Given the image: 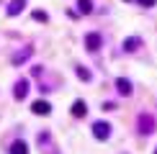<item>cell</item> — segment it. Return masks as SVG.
I'll return each instance as SVG.
<instances>
[{"label": "cell", "instance_id": "14", "mask_svg": "<svg viewBox=\"0 0 157 154\" xmlns=\"http://www.w3.org/2000/svg\"><path fill=\"white\" fill-rule=\"evenodd\" d=\"M155 3H157V0H139L142 8H155Z\"/></svg>", "mask_w": 157, "mask_h": 154}, {"label": "cell", "instance_id": "10", "mask_svg": "<svg viewBox=\"0 0 157 154\" xmlns=\"http://www.w3.org/2000/svg\"><path fill=\"white\" fill-rule=\"evenodd\" d=\"M10 154H29V146H26V141L16 139V141L10 144Z\"/></svg>", "mask_w": 157, "mask_h": 154}, {"label": "cell", "instance_id": "6", "mask_svg": "<svg viewBox=\"0 0 157 154\" xmlns=\"http://www.w3.org/2000/svg\"><path fill=\"white\" fill-rule=\"evenodd\" d=\"M101 46H103V38L98 34H88V36H85V49H88V51H98Z\"/></svg>", "mask_w": 157, "mask_h": 154}, {"label": "cell", "instance_id": "4", "mask_svg": "<svg viewBox=\"0 0 157 154\" xmlns=\"http://www.w3.org/2000/svg\"><path fill=\"white\" fill-rule=\"evenodd\" d=\"M26 95H29V80H18L16 85H13V98H16V100H23Z\"/></svg>", "mask_w": 157, "mask_h": 154}, {"label": "cell", "instance_id": "3", "mask_svg": "<svg viewBox=\"0 0 157 154\" xmlns=\"http://www.w3.org/2000/svg\"><path fill=\"white\" fill-rule=\"evenodd\" d=\"M116 90H119V95L129 98V95L134 93V85H132V80H126V77H119V80H116Z\"/></svg>", "mask_w": 157, "mask_h": 154}, {"label": "cell", "instance_id": "7", "mask_svg": "<svg viewBox=\"0 0 157 154\" xmlns=\"http://www.w3.org/2000/svg\"><path fill=\"white\" fill-rule=\"evenodd\" d=\"M31 113H36V116H49V113H52L49 100H34V105H31Z\"/></svg>", "mask_w": 157, "mask_h": 154}, {"label": "cell", "instance_id": "9", "mask_svg": "<svg viewBox=\"0 0 157 154\" xmlns=\"http://www.w3.org/2000/svg\"><path fill=\"white\" fill-rule=\"evenodd\" d=\"M85 113H88L85 100H75V103H72V116H75V118H85Z\"/></svg>", "mask_w": 157, "mask_h": 154}, {"label": "cell", "instance_id": "1", "mask_svg": "<svg viewBox=\"0 0 157 154\" xmlns=\"http://www.w3.org/2000/svg\"><path fill=\"white\" fill-rule=\"evenodd\" d=\"M136 131H139L142 136H149V134L155 131V116L152 113H139V118H136Z\"/></svg>", "mask_w": 157, "mask_h": 154}, {"label": "cell", "instance_id": "11", "mask_svg": "<svg viewBox=\"0 0 157 154\" xmlns=\"http://www.w3.org/2000/svg\"><path fill=\"white\" fill-rule=\"evenodd\" d=\"M29 57H31V46H23L16 57H13V64H23L26 59H29Z\"/></svg>", "mask_w": 157, "mask_h": 154}, {"label": "cell", "instance_id": "16", "mask_svg": "<svg viewBox=\"0 0 157 154\" xmlns=\"http://www.w3.org/2000/svg\"><path fill=\"white\" fill-rule=\"evenodd\" d=\"M155 154H157V149H155Z\"/></svg>", "mask_w": 157, "mask_h": 154}, {"label": "cell", "instance_id": "8", "mask_svg": "<svg viewBox=\"0 0 157 154\" xmlns=\"http://www.w3.org/2000/svg\"><path fill=\"white\" fill-rule=\"evenodd\" d=\"M136 49H142V38L139 36H129V38H124V51H136Z\"/></svg>", "mask_w": 157, "mask_h": 154}, {"label": "cell", "instance_id": "12", "mask_svg": "<svg viewBox=\"0 0 157 154\" xmlns=\"http://www.w3.org/2000/svg\"><path fill=\"white\" fill-rule=\"evenodd\" d=\"M75 75L80 77L82 82H90V80H93V75H90V72H88V67H82V64H77V67H75Z\"/></svg>", "mask_w": 157, "mask_h": 154}, {"label": "cell", "instance_id": "5", "mask_svg": "<svg viewBox=\"0 0 157 154\" xmlns=\"http://www.w3.org/2000/svg\"><path fill=\"white\" fill-rule=\"evenodd\" d=\"M26 3H29V0H10L8 8H5V13H8L10 18H13V16H21L23 8H26Z\"/></svg>", "mask_w": 157, "mask_h": 154}, {"label": "cell", "instance_id": "13", "mask_svg": "<svg viewBox=\"0 0 157 154\" xmlns=\"http://www.w3.org/2000/svg\"><path fill=\"white\" fill-rule=\"evenodd\" d=\"M77 8L82 13H93V0H77Z\"/></svg>", "mask_w": 157, "mask_h": 154}, {"label": "cell", "instance_id": "2", "mask_svg": "<svg viewBox=\"0 0 157 154\" xmlns=\"http://www.w3.org/2000/svg\"><path fill=\"white\" fill-rule=\"evenodd\" d=\"M93 136L98 141H106L111 136V123H108V121H95V123H93Z\"/></svg>", "mask_w": 157, "mask_h": 154}, {"label": "cell", "instance_id": "15", "mask_svg": "<svg viewBox=\"0 0 157 154\" xmlns=\"http://www.w3.org/2000/svg\"><path fill=\"white\" fill-rule=\"evenodd\" d=\"M34 21H47V13H41V10H34Z\"/></svg>", "mask_w": 157, "mask_h": 154}]
</instances>
